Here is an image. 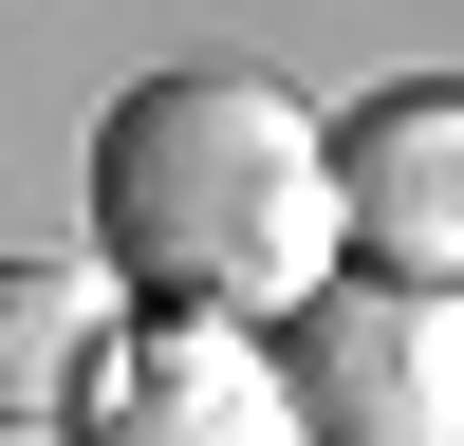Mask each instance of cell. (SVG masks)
<instances>
[{
    "instance_id": "cell-4",
    "label": "cell",
    "mask_w": 464,
    "mask_h": 446,
    "mask_svg": "<svg viewBox=\"0 0 464 446\" xmlns=\"http://www.w3.org/2000/svg\"><path fill=\"white\" fill-rule=\"evenodd\" d=\"M334 242L372 279H464V93L446 74H391L334 131Z\"/></svg>"
},
{
    "instance_id": "cell-2",
    "label": "cell",
    "mask_w": 464,
    "mask_h": 446,
    "mask_svg": "<svg viewBox=\"0 0 464 446\" xmlns=\"http://www.w3.org/2000/svg\"><path fill=\"white\" fill-rule=\"evenodd\" d=\"M297 428L316 446H464V279H372L334 260L297 297Z\"/></svg>"
},
{
    "instance_id": "cell-3",
    "label": "cell",
    "mask_w": 464,
    "mask_h": 446,
    "mask_svg": "<svg viewBox=\"0 0 464 446\" xmlns=\"http://www.w3.org/2000/svg\"><path fill=\"white\" fill-rule=\"evenodd\" d=\"M74 446H316L297 428V372L260 354L242 316H130L56 409Z\"/></svg>"
},
{
    "instance_id": "cell-1",
    "label": "cell",
    "mask_w": 464,
    "mask_h": 446,
    "mask_svg": "<svg viewBox=\"0 0 464 446\" xmlns=\"http://www.w3.org/2000/svg\"><path fill=\"white\" fill-rule=\"evenodd\" d=\"M93 260L149 316H297L334 279V131L242 56L130 74L93 131Z\"/></svg>"
},
{
    "instance_id": "cell-5",
    "label": "cell",
    "mask_w": 464,
    "mask_h": 446,
    "mask_svg": "<svg viewBox=\"0 0 464 446\" xmlns=\"http://www.w3.org/2000/svg\"><path fill=\"white\" fill-rule=\"evenodd\" d=\"M111 354V260H0V428H56Z\"/></svg>"
}]
</instances>
